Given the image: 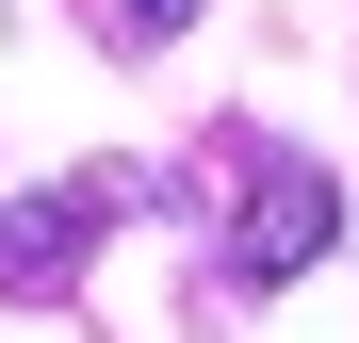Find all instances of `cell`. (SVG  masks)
Returning a JSON list of instances; mask_svg holds the SVG:
<instances>
[{
    "mask_svg": "<svg viewBox=\"0 0 359 343\" xmlns=\"http://www.w3.org/2000/svg\"><path fill=\"white\" fill-rule=\"evenodd\" d=\"M343 246V180L327 163H294V147H245V213H229V278L245 295H278V278H311Z\"/></svg>",
    "mask_w": 359,
    "mask_h": 343,
    "instance_id": "obj_1",
    "label": "cell"
},
{
    "mask_svg": "<svg viewBox=\"0 0 359 343\" xmlns=\"http://www.w3.org/2000/svg\"><path fill=\"white\" fill-rule=\"evenodd\" d=\"M131 213V180H114V163H82V180H33V196H0V295H66V278L98 262V229Z\"/></svg>",
    "mask_w": 359,
    "mask_h": 343,
    "instance_id": "obj_2",
    "label": "cell"
},
{
    "mask_svg": "<svg viewBox=\"0 0 359 343\" xmlns=\"http://www.w3.org/2000/svg\"><path fill=\"white\" fill-rule=\"evenodd\" d=\"M114 17H131V33H180V17H196V0H114Z\"/></svg>",
    "mask_w": 359,
    "mask_h": 343,
    "instance_id": "obj_3",
    "label": "cell"
}]
</instances>
